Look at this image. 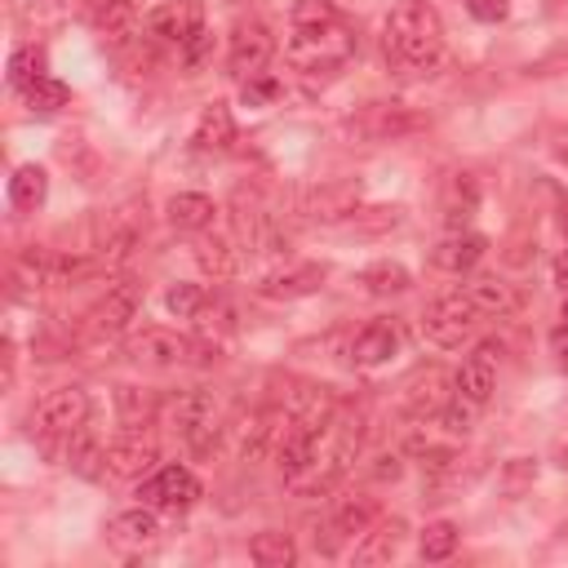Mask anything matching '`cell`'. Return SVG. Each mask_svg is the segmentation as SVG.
Masks as SVG:
<instances>
[{
	"label": "cell",
	"mask_w": 568,
	"mask_h": 568,
	"mask_svg": "<svg viewBox=\"0 0 568 568\" xmlns=\"http://www.w3.org/2000/svg\"><path fill=\"white\" fill-rule=\"evenodd\" d=\"M444 49V18L426 0H399L386 13V58L399 71H426Z\"/></svg>",
	"instance_id": "6da1fadb"
},
{
	"label": "cell",
	"mask_w": 568,
	"mask_h": 568,
	"mask_svg": "<svg viewBox=\"0 0 568 568\" xmlns=\"http://www.w3.org/2000/svg\"><path fill=\"white\" fill-rule=\"evenodd\" d=\"M160 417L164 426L191 448V453H213L217 448V408H213V395L209 390H178L160 404Z\"/></svg>",
	"instance_id": "7a4b0ae2"
},
{
	"label": "cell",
	"mask_w": 568,
	"mask_h": 568,
	"mask_svg": "<svg viewBox=\"0 0 568 568\" xmlns=\"http://www.w3.org/2000/svg\"><path fill=\"white\" fill-rule=\"evenodd\" d=\"M355 53V31L333 22V27H320V31H297L293 44H288V62L306 75L315 71H342Z\"/></svg>",
	"instance_id": "3957f363"
},
{
	"label": "cell",
	"mask_w": 568,
	"mask_h": 568,
	"mask_svg": "<svg viewBox=\"0 0 568 568\" xmlns=\"http://www.w3.org/2000/svg\"><path fill=\"white\" fill-rule=\"evenodd\" d=\"M138 306H142V288H138L133 280H115V284H106V293L84 311V324H80L84 342L120 337V333L129 328V320L138 315Z\"/></svg>",
	"instance_id": "277c9868"
},
{
	"label": "cell",
	"mask_w": 568,
	"mask_h": 568,
	"mask_svg": "<svg viewBox=\"0 0 568 568\" xmlns=\"http://www.w3.org/2000/svg\"><path fill=\"white\" fill-rule=\"evenodd\" d=\"M479 315H484V311H479L466 293L435 297V302L422 311V337L435 342V346H444V351H453V346H462V342L479 328Z\"/></svg>",
	"instance_id": "5b68a950"
},
{
	"label": "cell",
	"mask_w": 568,
	"mask_h": 568,
	"mask_svg": "<svg viewBox=\"0 0 568 568\" xmlns=\"http://www.w3.org/2000/svg\"><path fill=\"white\" fill-rule=\"evenodd\" d=\"M382 519V506L368 497V493H355V497H342L337 506H333V515H328V524L315 532V550H324V555H337L346 541H355V537H364L373 524Z\"/></svg>",
	"instance_id": "8992f818"
},
{
	"label": "cell",
	"mask_w": 568,
	"mask_h": 568,
	"mask_svg": "<svg viewBox=\"0 0 568 568\" xmlns=\"http://www.w3.org/2000/svg\"><path fill=\"white\" fill-rule=\"evenodd\" d=\"M31 422H36V430L44 439H67L71 430H80L89 422V395H84V386H58V390H49L36 404V417Z\"/></svg>",
	"instance_id": "52a82bcc"
},
{
	"label": "cell",
	"mask_w": 568,
	"mask_h": 568,
	"mask_svg": "<svg viewBox=\"0 0 568 568\" xmlns=\"http://www.w3.org/2000/svg\"><path fill=\"white\" fill-rule=\"evenodd\" d=\"M142 506L151 510H191L200 501V479L186 470V466H155L142 488H138Z\"/></svg>",
	"instance_id": "ba28073f"
},
{
	"label": "cell",
	"mask_w": 568,
	"mask_h": 568,
	"mask_svg": "<svg viewBox=\"0 0 568 568\" xmlns=\"http://www.w3.org/2000/svg\"><path fill=\"white\" fill-rule=\"evenodd\" d=\"M155 462H160L155 439L129 426L120 439L106 444V453H102V475H111V479H146V475L155 470Z\"/></svg>",
	"instance_id": "9c48e42d"
},
{
	"label": "cell",
	"mask_w": 568,
	"mask_h": 568,
	"mask_svg": "<svg viewBox=\"0 0 568 568\" xmlns=\"http://www.w3.org/2000/svg\"><path fill=\"white\" fill-rule=\"evenodd\" d=\"M271 53H275V36H271V27L257 22V18H248V22H240V27L231 31L226 67H231L235 80H248V75H257V71L271 62Z\"/></svg>",
	"instance_id": "30bf717a"
},
{
	"label": "cell",
	"mask_w": 568,
	"mask_h": 568,
	"mask_svg": "<svg viewBox=\"0 0 568 568\" xmlns=\"http://www.w3.org/2000/svg\"><path fill=\"white\" fill-rule=\"evenodd\" d=\"M497 368H501V346L497 342H479L457 368V395H466L470 404L484 408L493 399V390H497Z\"/></svg>",
	"instance_id": "8fae6325"
},
{
	"label": "cell",
	"mask_w": 568,
	"mask_h": 568,
	"mask_svg": "<svg viewBox=\"0 0 568 568\" xmlns=\"http://www.w3.org/2000/svg\"><path fill=\"white\" fill-rule=\"evenodd\" d=\"M146 27H151V36H155V40H164V44H178V49H182L191 36H200V31H204V0H164L160 9H151Z\"/></svg>",
	"instance_id": "7c38bea8"
},
{
	"label": "cell",
	"mask_w": 568,
	"mask_h": 568,
	"mask_svg": "<svg viewBox=\"0 0 568 568\" xmlns=\"http://www.w3.org/2000/svg\"><path fill=\"white\" fill-rule=\"evenodd\" d=\"M138 244H142V217L133 213V204L102 217V226H98V262L102 266H120Z\"/></svg>",
	"instance_id": "4fadbf2b"
},
{
	"label": "cell",
	"mask_w": 568,
	"mask_h": 568,
	"mask_svg": "<svg viewBox=\"0 0 568 568\" xmlns=\"http://www.w3.org/2000/svg\"><path fill=\"white\" fill-rule=\"evenodd\" d=\"M488 253V240L479 231H448L435 248H430V266L448 271V275H462V271H475Z\"/></svg>",
	"instance_id": "5bb4252c"
},
{
	"label": "cell",
	"mask_w": 568,
	"mask_h": 568,
	"mask_svg": "<svg viewBox=\"0 0 568 568\" xmlns=\"http://www.w3.org/2000/svg\"><path fill=\"white\" fill-rule=\"evenodd\" d=\"M320 284H324V266H315V262H293V266L271 271V275L257 284V293L271 297V302H293V297H311Z\"/></svg>",
	"instance_id": "9a60e30c"
},
{
	"label": "cell",
	"mask_w": 568,
	"mask_h": 568,
	"mask_svg": "<svg viewBox=\"0 0 568 568\" xmlns=\"http://www.w3.org/2000/svg\"><path fill=\"white\" fill-rule=\"evenodd\" d=\"M359 182H324L315 191H306V213L315 222H346L359 213Z\"/></svg>",
	"instance_id": "2e32d148"
},
{
	"label": "cell",
	"mask_w": 568,
	"mask_h": 568,
	"mask_svg": "<svg viewBox=\"0 0 568 568\" xmlns=\"http://www.w3.org/2000/svg\"><path fill=\"white\" fill-rule=\"evenodd\" d=\"M129 355L138 364H151V368H173V364H186L191 342L182 333H173V328H146L142 337H133Z\"/></svg>",
	"instance_id": "e0dca14e"
},
{
	"label": "cell",
	"mask_w": 568,
	"mask_h": 568,
	"mask_svg": "<svg viewBox=\"0 0 568 568\" xmlns=\"http://www.w3.org/2000/svg\"><path fill=\"white\" fill-rule=\"evenodd\" d=\"M106 537L124 550H142V546H155L160 537V519L151 506H133V510H120L111 524H106Z\"/></svg>",
	"instance_id": "ac0fdd59"
},
{
	"label": "cell",
	"mask_w": 568,
	"mask_h": 568,
	"mask_svg": "<svg viewBox=\"0 0 568 568\" xmlns=\"http://www.w3.org/2000/svg\"><path fill=\"white\" fill-rule=\"evenodd\" d=\"M404 532H408V524H404L399 515L377 519V524L355 541V564H386V559H395L399 546H404Z\"/></svg>",
	"instance_id": "d6986e66"
},
{
	"label": "cell",
	"mask_w": 568,
	"mask_h": 568,
	"mask_svg": "<svg viewBox=\"0 0 568 568\" xmlns=\"http://www.w3.org/2000/svg\"><path fill=\"white\" fill-rule=\"evenodd\" d=\"M191 142H195V151H200V155H217V151H226V146L235 142L231 106H226V102H209V106L200 111V120H195Z\"/></svg>",
	"instance_id": "ffe728a7"
},
{
	"label": "cell",
	"mask_w": 568,
	"mask_h": 568,
	"mask_svg": "<svg viewBox=\"0 0 568 568\" xmlns=\"http://www.w3.org/2000/svg\"><path fill=\"white\" fill-rule=\"evenodd\" d=\"M395 351H399V328H395L390 320H373V324H364V328L351 337V355H355V364H364V368L386 364Z\"/></svg>",
	"instance_id": "44dd1931"
},
{
	"label": "cell",
	"mask_w": 568,
	"mask_h": 568,
	"mask_svg": "<svg viewBox=\"0 0 568 568\" xmlns=\"http://www.w3.org/2000/svg\"><path fill=\"white\" fill-rule=\"evenodd\" d=\"M448 399H453V395H448V377H444L435 364L408 377V408H413L417 417H439V408H444Z\"/></svg>",
	"instance_id": "7402d4cb"
},
{
	"label": "cell",
	"mask_w": 568,
	"mask_h": 568,
	"mask_svg": "<svg viewBox=\"0 0 568 568\" xmlns=\"http://www.w3.org/2000/svg\"><path fill=\"white\" fill-rule=\"evenodd\" d=\"M422 120L417 115H408L399 102H373L364 115H359V133L364 138H399V133H408V129H417Z\"/></svg>",
	"instance_id": "603a6c76"
},
{
	"label": "cell",
	"mask_w": 568,
	"mask_h": 568,
	"mask_svg": "<svg viewBox=\"0 0 568 568\" xmlns=\"http://www.w3.org/2000/svg\"><path fill=\"white\" fill-rule=\"evenodd\" d=\"M89 18L106 40H129L138 27V9L133 0H89Z\"/></svg>",
	"instance_id": "cb8c5ba5"
},
{
	"label": "cell",
	"mask_w": 568,
	"mask_h": 568,
	"mask_svg": "<svg viewBox=\"0 0 568 568\" xmlns=\"http://www.w3.org/2000/svg\"><path fill=\"white\" fill-rule=\"evenodd\" d=\"M49 195V173L40 164H18L13 178H9V204L22 209V213H36Z\"/></svg>",
	"instance_id": "d4e9b609"
},
{
	"label": "cell",
	"mask_w": 568,
	"mask_h": 568,
	"mask_svg": "<svg viewBox=\"0 0 568 568\" xmlns=\"http://www.w3.org/2000/svg\"><path fill=\"white\" fill-rule=\"evenodd\" d=\"M213 200L209 195H200V191H178L173 200H169V222L178 226V231H209L213 226Z\"/></svg>",
	"instance_id": "484cf974"
},
{
	"label": "cell",
	"mask_w": 568,
	"mask_h": 568,
	"mask_svg": "<svg viewBox=\"0 0 568 568\" xmlns=\"http://www.w3.org/2000/svg\"><path fill=\"white\" fill-rule=\"evenodd\" d=\"M248 559L262 564V568H288V564L297 559V546H293L288 532H280V528H262V532L248 541Z\"/></svg>",
	"instance_id": "4316f807"
},
{
	"label": "cell",
	"mask_w": 568,
	"mask_h": 568,
	"mask_svg": "<svg viewBox=\"0 0 568 568\" xmlns=\"http://www.w3.org/2000/svg\"><path fill=\"white\" fill-rule=\"evenodd\" d=\"M466 297H470V302H475L484 315H506V311H515V306H519L515 288H510L506 280H497V275L470 280V284H466Z\"/></svg>",
	"instance_id": "83f0119b"
},
{
	"label": "cell",
	"mask_w": 568,
	"mask_h": 568,
	"mask_svg": "<svg viewBox=\"0 0 568 568\" xmlns=\"http://www.w3.org/2000/svg\"><path fill=\"white\" fill-rule=\"evenodd\" d=\"M475 204H479L475 178L457 173V178L448 182V200H444V222H448V231H466V222L475 217Z\"/></svg>",
	"instance_id": "f1b7e54d"
},
{
	"label": "cell",
	"mask_w": 568,
	"mask_h": 568,
	"mask_svg": "<svg viewBox=\"0 0 568 568\" xmlns=\"http://www.w3.org/2000/svg\"><path fill=\"white\" fill-rule=\"evenodd\" d=\"M359 284H364V293H373V297H390V293H408V288H413V275H408V266H399V262H373V266L359 271Z\"/></svg>",
	"instance_id": "f546056e"
},
{
	"label": "cell",
	"mask_w": 568,
	"mask_h": 568,
	"mask_svg": "<svg viewBox=\"0 0 568 568\" xmlns=\"http://www.w3.org/2000/svg\"><path fill=\"white\" fill-rule=\"evenodd\" d=\"M195 266L204 275H213V280H231L235 275V248L226 240H217V235H200L195 240Z\"/></svg>",
	"instance_id": "4dcf8cb0"
},
{
	"label": "cell",
	"mask_w": 568,
	"mask_h": 568,
	"mask_svg": "<svg viewBox=\"0 0 568 568\" xmlns=\"http://www.w3.org/2000/svg\"><path fill=\"white\" fill-rule=\"evenodd\" d=\"M115 408H120V422L138 430L160 404H155V395L146 386H115Z\"/></svg>",
	"instance_id": "1f68e13d"
},
{
	"label": "cell",
	"mask_w": 568,
	"mask_h": 568,
	"mask_svg": "<svg viewBox=\"0 0 568 568\" xmlns=\"http://www.w3.org/2000/svg\"><path fill=\"white\" fill-rule=\"evenodd\" d=\"M40 75H44V53H40L36 44H22V49L9 53V84H13L18 93H27Z\"/></svg>",
	"instance_id": "d6a6232c"
},
{
	"label": "cell",
	"mask_w": 568,
	"mask_h": 568,
	"mask_svg": "<svg viewBox=\"0 0 568 568\" xmlns=\"http://www.w3.org/2000/svg\"><path fill=\"white\" fill-rule=\"evenodd\" d=\"M417 550H422V559H430V564L448 559V555L457 550V524H448V519L426 524V528H422V537H417Z\"/></svg>",
	"instance_id": "836d02e7"
},
{
	"label": "cell",
	"mask_w": 568,
	"mask_h": 568,
	"mask_svg": "<svg viewBox=\"0 0 568 568\" xmlns=\"http://www.w3.org/2000/svg\"><path fill=\"white\" fill-rule=\"evenodd\" d=\"M288 18H293V27H297V31H320V27H333V22H342L333 0H293Z\"/></svg>",
	"instance_id": "e575fe53"
},
{
	"label": "cell",
	"mask_w": 568,
	"mask_h": 568,
	"mask_svg": "<svg viewBox=\"0 0 568 568\" xmlns=\"http://www.w3.org/2000/svg\"><path fill=\"white\" fill-rule=\"evenodd\" d=\"M22 98H27L31 111H62V106L71 102V89H67L62 80H53V75H40Z\"/></svg>",
	"instance_id": "d590c367"
},
{
	"label": "cell",
	"mask_w": 568,
	"mask_h": 568,
	"mask_svg": "<svg viewBox=\"0 0 568 568\" xmlns=\"http://www.w3.org/2000/svg\"><path fill=\"white\" fill-rule=\"evenodd\" d=\"M204 302H209V293H204L200 284H173V288L164 293V306H169L178 320H195V315L204 311Z\"/></svg>",
	"instance_id": "8d00e7d4"
},
{
	"label": "cell",
	"mask_w": 568,
	"mask_h": 568,
	"mask_svg": "<svg viewBox=\"0 0 568 568\" xmlns=\"http://www.w3.org/2000/svg\"><path fill=\"white\" fill-rule=\"evenodd\" d=\"M280 93H284V84H280L275 75H266V71L240 80V98H244V106H271Z\"/></svg>",
	"instance_id": "74e56055"
},
{
	"label": "cell",
	"mask_w": 568,
	"mask_h": 568,
	"mask_svg": "<svg viewBox=\"0 0 568 568\" xmlns=\"http://www.w3.org/2000/svg\"><path fill=\"white\" fill-rule=\"evenodd\" d=\"M475 408H479V404H470L466 395H453V399L439 408V426H444L448 435H470V426H475Z\"/></svg>",
	"instance_id": "f35d334b"
},
{
	"label": "cell",
	"mask_w": 568,
	"mask_h": 568,
	"mask_svg": "<svg viewBox=\"0 0 568 568\" xmlns=\"http://www.w3.org/2000/svg\"><path fill=\"white\" fill-rule=\"evenodd\" d=\"M532 479H537V462H532V457H510L506 470H501V488H506L510 497H519L524 488H532Z\"/></svg>",
	"instance_id": "ab89813d"
},
{
	"label": "cell",
	"mask_w": 568,
	"mask_h": 568,
	"mask_svg": "<svg viewBox=\"0 0 568 568\" xmlns=\"http://www.w3.org/2000/svg\"><path fill=\"white\" fill-rule=\"evenodd\" d=\"M178 53H182V67H186V71H200V67L209 62V53H213V36H209V31H200V36H191Z\"/></svg>",
	"instance_id": "60d3db41"
},
{
	"label": "cell",
	"mask_w": 568,
	"mask_h": 568,
	"mask_svg": "<svg viewBox=\"0 0 568 568\" xmlns=\"http://www.w3.org/2000/svg\"><path fill=\"white\" fill-rule=\"evenodd\" d=\"M466 9L479 18V22H501L510 13V0H466Z\"/></svg>",
	"instance_id": "b9f144b4"
},
{
	"label": "cell",
	"mask_w": 568,
	"mask_h": 568,
	"mask_svg": "<svg viewBox=\"0 0 568 568\" xmlns=\"http://www.w3.org/2000/svg\"><path fill=\"white\" fill-rule=\"evenodd\" d=\"M399 470H404V466H399V453H382L377 466H373L377 479H399Z\"/></svg>",
	"instance_id": "7bdbcfd3"
},
{
	"label": "cell",
	"mask_w": 568,
	"mask_h": 568,
	"mask_svg": "<svg viewBox=\"0 0 568 568\" xmlns=\"http://www.w3.org/2000/svg\"><path fill=\"white\" fill-rule=\"evenodd\" d=\"M550 355H555L559 364H568V324L550 328Z\"/></svg>",
	"instance_id": "ee69618b"
},
{
	"label": "cell",
	"mask_w": 568,
	"mask_h": 568,
	"mask_svg": "<svg viewBox=\"0 0 568 568\" xmlns=\"http://www.w3.org/2000/svg\"><path fill=\"white\" fill-rule=\"evenodd\" d=\"M555 284L568 293V253H559V257H555Z\"/></svg>",
	"instance_id": "f6af8a7d"
},
{
	"label": "cell",
	"mask_w": 568,
	"mask_h": 568,
	"mask_svg": "<svg viewBox=\"0 0 568 568\" xmlns=\"http://www.w3.org/2000/svg\"><path fill=\"white\" fill-rule=\"evenodd\" d=\"M559 324H568V293H564V306H559Z\"/></svg>",
	"instance_id": "bcb514c9"
},
{
	"label": "cell",
	"mask_w": 568,
	"mask_h": 568,
	"mask_svg": "<svg viewBox=\"0 0 568 568\" xmlns=\"http://www.w3.org/2000/svg\"><path fill=\"white\" fill-rule=\"evenodd\" d=\"M559 164H564V169H568V146H559Z\"/></svg>",
	"instance_id": "7dc6e473"
},
{
	"label": "cell",
	"mask_w": 568,
	"mask_h": 568,
	"mask_svg": "<svg viewBox=\"0 0 568 568\" xmlns=\"http://www.w3.org/2000/svg\"><path fill=\"white\" fill-rule=\"evenodd\" d=\"M559 217H564V226H568V200H564V209H559Z\"/></svg>",
	"instance_id": "c3c4849f"
}]
</instances>
